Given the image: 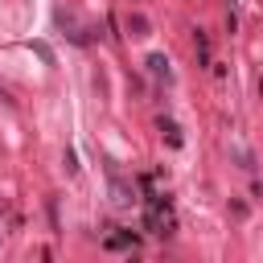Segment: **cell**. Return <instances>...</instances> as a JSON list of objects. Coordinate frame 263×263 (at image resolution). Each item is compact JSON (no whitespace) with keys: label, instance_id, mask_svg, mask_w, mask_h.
I'll return each instance as SVG.
<instances>
[{"label":"cell","instance_id":"1","mask_svg":"<svg viewBox=\"0 0 263 263\" xmlns=\"http://www.w3.org/2000/svg\"><path fill=\"white\" fill-rule=\"evenodd\" d=\"M111 201H115V205H132V201H136V189H132L119 173H111Z\"/></svg>","mask_w":263,"mask_h":263},{"label":"cell","instance_id":"2","mask_svg":"<svg viewBox=\"0 0 263 263\" xmlns=\"http://www.w3.org/2000/svg\"><path fill=\"white\" fill-rule=\"evenodd\" d=\"M148 70H152L156 78H164V82L173 78V70H168V58H164V53H152V58H148Z\"/></svg>","mask_w":263,"mask_h":263},{"label":"cell","instance_id":"3","mask_svg":"<svg viewBox=\"0 0 263 263\" xmlns=\"http://www.w3.org/2000/svg\"><path fill=\"white\" fill-rule=\"evenodd\" d=\"M127 33H132V37H148V16H144V12H132V16H127Z\"/></svg>","mask_w":263,"mask_h":263},{"label":"cell","instance_id":"4","mask_svg":"<svg viewBox=\"0 0 263 263\" xmlns=\"http://www.w3.org/2000/svg\"><path fill=\"white\" fill-rule=\"evenodd\" d=\"M107 247H115V251H123V247H136V234H132V230H123V234H111V238H107Z\"/></svg>","mask_w":263,"mask_h":263},{"label":"cell","instance_id":"5","mask_svg":"<svg viewBox=\"0 0 263 263\" xmlns=\"http://www.w3.org/2000/svg\"><path fill=\"white\" fill-rule=\"evenodd\" d=\"M160 132L168 136V144H181V132H177V123H173V119H160Z\"/></svg>","mask_w":263,"mask_h":263},{"label":"cell","instance_id":"6","mask_svg":"<svg viewBox=\"0 0 263 263\" xmlns=\"http://www.w3.org/2000/svg\"><path fill=\"white\" fill-rule=\"evenodd\" d=\"M33 49H37V58H41V62H49V66H53V49H49L45 41H33Z\"/></svg>","mask_w":263,"mask_h":263}]
</instances>
